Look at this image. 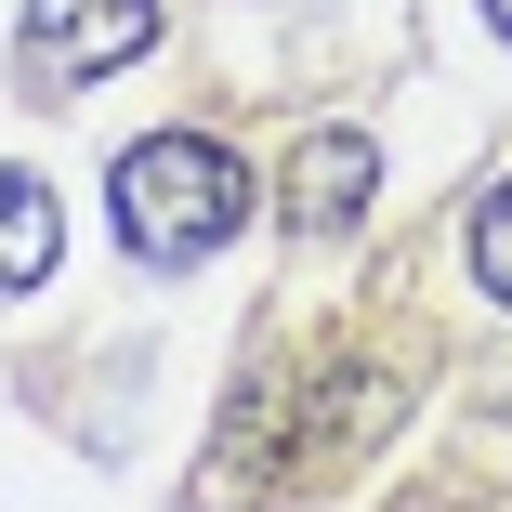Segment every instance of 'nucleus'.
<instances>
[{"label":"nucleus","instance_id":"obj_4","mask_svg":"<svg viewBox=\"0 0 512 512\" xmlns=\"http://www.w3.org/2000/svg\"><path fill=\"white\" fill-rule=\"evenodd\" d=\"M53 250H66V211H53V184L0 158V302H14V289H40V276H53Z\"/></svg>","mask_w":512,"mask_h":512},{"label":"nucleus","instance_id":"obj_3","mask_svg":"<svg viewBox=\"0 0 512 512\" xmlns=\"http://www.w3.org/2000/svg\"><path fill=\"white\" fill-rule=\"evenodd\" d=\"M368 197H381V145H368V132H302L276 224H289V237H355V224H368Z\"/></svg>","mask_w":512,"mask_h":512},{"label":"nucleus","instance_id":"obj_2","mask_svg":"<svg viewBox=\"0 0 512 512\" xmlns=\"http://www.w3.org/2000/svg\"><path fill=\"white\" fill-rule=\"evenodd\" d=\"M158 40V0H27V40H14V79L40 92V106H66V92L119 79L132 53Z\"/></svg>","mask_w":512,"mask_h":512},{"label":"nucleus","instance_id":"obj_1","mask_svg":"<svg viewBox=\"0 0 512 512\" xmlns=\"http://www.w3.org/2000/svg\"><path fill=\"white\" fill-rule=\"evenodd\" d=\"M119 237H132V263H211L237 224H250V171L211 145V132H145L132 158H119Z\"/></svg>","mask_w":512,"mask_h":512},{"label":"nucleus","instance_id":"obj_5","mask_svg":"<svg viewBox=\"0 0 512 512\" xmlns=\"http://www.w3.org/2000/svg\"><path fill=\"white\" fill-rule=\"evenodd\" d=\"M460 250H473V289L499 302V316H512V171L473 197V224H460Z\"/></svg>","mask_w":512,"mask_h":512},{"label":"nucleus","instance_id":"obj_6","mask_svg":"<svg viewBox=\"0 0 512 512\" xmlns=\"http://www.w3.org/2000/svg\"><path fill=\"white\" fill-rule=\"evenodd\" d=\"M486 27H499V40H512V0H486Z\"/></svg>","mask_w":512,"mask_h":512}]
</instances>
